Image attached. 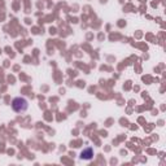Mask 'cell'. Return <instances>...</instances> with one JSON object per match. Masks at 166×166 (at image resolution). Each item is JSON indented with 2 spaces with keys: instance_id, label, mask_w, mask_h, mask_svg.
<instances>
[{
  "instance_id": "7a4b0ae2",
  "label": "cell",
  "mask_w": 166,
  "mask_h": 166,
  "mask_svg": "<svg viewBox=\"0 0 166 166\" xmlns=\"http://www.w3.org/2000/svg\"><path fill=\"white\" fill-rule=\"evenodd\" d=\"M80 158L82 160H86V161H90L93 158V149L91 147H87L80 152Z\"/></svg>"
},
{
  "instance_id": "6da1fadb",
  "label": "cell",
  "mask_w": 166,
  "mask_h": 166,
  "mask_svg": "<svg viewBox=\"0 0 166 166\" xmlns=\"http://www.w3.org/2000/svg\"><path fill=\"white\" fill-rule=\"evenodd\" d=\"M12 109L14 110L16 113H25L29 109V101L25 99V97H14L12 100Z\"/></svg>"
}]
</instances>
